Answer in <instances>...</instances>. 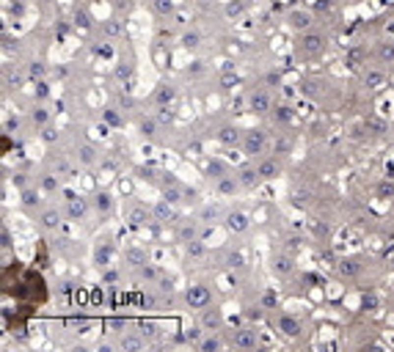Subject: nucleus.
Returning <instances> with one entry per match:
<instances>
[{"instance_id":"1","label":"nucleus","mask_w":394,"mask_h":352,"mask_svg":"<svg viewBox=\"0 0 394 352\" xmlns=\"http://www.w3.org/2000/svg\"><path fill=\"white\" fill-rule=\"evenodd\" d=\"M185 303H188V308L204 311L207 305L212 303V292L207 289L204 283H196V286H188V292H185Z\"/></svg>"},{"instance_id":"2","label":"nucleus","mask_w":394,"mask_h":352,"mask_svg":"<svg viewBox=\"0 0 394 352\" xmlns=\"http://www.w3.org/2000/svg\"><path fill=\"white\" fill-rule=\"evenodd\" d=\"M243 149H246L248 157H256V154H262V149H265V132H259V130L246 132V138H243Z\"/></svg>"},{"instance_id":"3","label":"nucleus","mask_w":394,"mask_h":352,"mask_svg":"<svg viewBox=\"0 0 394 352\" xmlns=\"http://www.w3.org/2000/svg\"><path fill=\"white\" fill-rule=\"evenodd\" d=\"M232 344L240 347V350H253V347L259 344V338H256V330H251V327H240V330H234Z\"/></svg>"},{"instance_id":"4","label":"nucleus","mask_w":394,"mask_h":352,"mask_svg":"<svg viewBox=\"0 0 394 352\" xmlns=\"http://www.w3.org/2000/svg\"><path fill=\"white\" fill-rule=\"evenodd\" d=\"M256 173H259V179H276L279 173H281V165H279V160L273 157H262L256 162Z\"/></svg>"},{"instance_id":"5","label":"nucleus","mask_w":394,"mask_h":352,"mask_svg":"<svg viewBox=\"0 0 394 352\" xmlns=\"http://www.w3.org/2000/svg\"><path fill=\"white\" fill-rule=\"evenodd\" d=\"M323 47H325V36L309 33V30L301 36V50L303 53H311V55H314V53H323Z\"/></svg>"},{"instance_id":"6","label":"nucleus","mask_w":394,"mask_h":352,"mask_svg":"<svg viewBox=\"0 0 394 352\" xmlns=\"http://www.w3.org/2000/svg\"><path fill=\"white\" fill-rule=\"evenodd\" d=\"M248 226H251V220H248L246 212H229V215H226V228L234 231V234H243Z\"/></svg>"},{"instance_id":"7","label":"nucleus","mask_w":394,"mask_h":352,"mask_svg":"<svg viewBox=\"0 0 394 352\" xmlns=\"http://www.w3.org/2000/svg\"><path fill=\"white\" fill-rule=\"evenodd\" d=\"M279 330L287 333V336H298L301 333V319L292 317V314H281L279 317Z\"/></svg>"},{"instance_id":"8","label":"nucleus","mask_w":394,"mask_h":352,"mask_svg":"<svg viewBox=\"0 0 394 352\" xmlns=\"http://www.w3.org/2000/svg\"><path fill=\"white\" fill-rule=\"evenodd\" d=\"M251 110H253V113H268V110H270L268 91H256V94H251Z\"/></svg>"},{"instance_id":"9","label":"nucleus","mask_w":394,"mask_h":352,"mask_svg":"<svg viewBox=\"0 0 394 352\" xmlns=\"http://www.w3.org/2000/svg\"><path fill=\"white\" fill-rule=\"evenodd\" d=\"M152 215H155V220H160V223H169V220H174V209H171V204L166 198L163 201H157L155 204V209H152Z\"/></svg>"},{"instance_id":"10","label":"nucleus","mask_w":394,"mask_h":352,"mask_svg":"<svg viewBox=\"0 0 394 352\" xmlns=\"http://www.w3.org/2000/svg\"><path fill=\"white\" fill-rule=\"evenodd\" d=\"M201 327H207V330H218L221 327V314L215 308H210V305H207L204 314H201Z\"/></svg>"},{"instance_id":"11","label":"nucleus","mask_w":394,"mask_h":352,"mask_svg":"<svg viewBox=\"0 0 394 352\" xmlns=\"http://www.w3.org/2000/svg\"><path fill=\"white\" fill-rule=\"evenodd\" d=\"M289 25L295 30H309L311 28V14H306V11H292V14H289Z\"/></svg>"},{"instance_id":"12","label":"nucleus","mask_w":394,"mask_h":352,"mask_svg":"<svg viewBox=\"0 0 394 352\" xmlns=\"http://www.w3.org/2000/svg\"><path fill=\"white\" fill-rule=\"evenodd\" d=\"M240 179H234V176H229V173H224V176H218V193L221 195H232L234 190H237Z\"/></svg>"},{"instance_id":"13","label":"nucleus","mask_w":394,"mask_h":352,"mask_svg":"<svg viewBox=\"0 0 394 352\" xmlns=\"http://www.w3.org/2000/svg\"><path fill=\"white\" fill-rule=\"evenodd\" d=\"M218 138H221V143H226V146H232V143H237V140H240V132L234 130V127H221V132H218Z\"/></svg>"},{"instance_id":"14","label":"nucleus","mask_w":394,"mask_h":352,"mask_svg":"<svg viewBox=\"0 0 394 352\" xmlns=\"http://www.w3.org/2000/svg\"><path fill=\"white\" fill-rule=\"evenodd\" d=\"M69 215H72V220H80L85 215V201L83 198H72L69 201Z\"/></svg>"},{"instance_id":"15","label":"nucleus","mask_w":394,"mask_h":352,"mask_svg":"<svg viewBox=\"0 0 394 352\" xmlns=\"http://www.w3.org/2000/svg\"><path fill=\"white\" fill-rule=\"evenodd\" d=\"M121 350H133V352L143 350V338L141 336H124L121 338Z\"/></svg>"},{"instance_id":"16","label":"nucleus","mask_w":394,"mask_h":352,"mask_svg":"<svg viewBox=\"0 0 394 352\" xmlns=\"http://www.w3.org/2000/svg\"><path fill=\"white\" fill-rule=\"evenodd\" d=\"M256 179H259L256 168H243V171H240V185L251 187V185H256Z\"/></svg>"},{"instance_id":"17","label":"nucleus","mask_w":394,"mask_h":352,"mask_svg":"<svg viewBox=\"0 0 394 352\" xmlns=\"http://www.w3.org/2000/svg\"><path fill=\"white\" fill-rule=\"evenodd\" d=\"M243 264H246V253H243V250H232V253L226 256V267H243Z\"/></svg>"},{"instance_id":"18","label":"nucleus","mask_w":394,"mask_h":352,"mask_svg":"<svg viewBox=\"0 0 394 352\" xmlns=\"http://www.w3.org/2000/svg\"><path fill=\"white\" fill-rule=\"evenodd\" d=\"M42 223H44V228H56L58 223H61V215H58L56 209H47V212L42 215Z\"/></svg>"},{"instance_id":"19","label":"nucleus","mask_w":394,"mask_h":352,"mask_svg":"<svg viewBox=\"0 0 394 352\" xmlns=\"http://www.w3.org/2000/svg\"><path fill=\"white\" fill-rule=\"evenodd\" d=\"M359 262H353V259H347V262H342V264H339V272H342V275H359Z\"/></svg>"},{"instance_id":"20","label":"nucleus","mask_w":394,"mask_h":352,"mask_svg":"<svg viewBox=\"0 0 394 352\" xmlns=\"http://www.w3.org/2000/svg\"><path fill=\"white\" fill-rule=\"evenodd\" d=\"M127 262L130 264H135V267H141V264H146V253L143 250H127Z\"/></svg>"},{"instance_id":"21","label":"nucleus","mask_w":394,"mask_h":352,"mask_svg":"<svg viewBox=\"0 0 394 352\" xmlns=\"http://www.w3.org/2000/svg\"><path fill=\"white\" fill-rule=\"evenodd\" d=\"M80 162H83V165H91L94 160H97V154H94V149L91 146H80Z\"/></svg>"},{"instance_id":"22","label":"nucleus","mask_w":394,"mask_h":352,"mask_svg":"<svg viewBox=\"0 0 394 352\" xmlns=\"http://www.w3.org/2000/svg\"><path fill=\"white\" fill-rule=\"evenodd\" d=\"M94 204H97V209H99V212H108V209L113 207V198H111V195H108V193H99Z\"/></svg>"},{"instance_id":"23","label":"nucleus","mask_w":394,"mask_h":352,"mask_svg":"<svg viewBox=\"0 0 394 352\" xmlns=\"http://www.w3.org/2000/svg\"><path fill=\"white\" fill-rule=\"evenodd\" d=\"M146 209H141V207H135L133 212H130V223H135V226H141V223H146Z\"/></svg>"},{"instance_id":"24","label":"nucleus","mask_w":394,"mask_h":352,"mask_svg":"<svg viewBox=\"0 0 394 352\" xmlns=\"http://www.w3.org/2000/svg\"><path fill=\"white\" fill-rule=\"evenodd\" d=\"M171 99H174V88H171V85H160V91H157V102L166 105V102H171Z\"/></svg>"},{"instance_id":"25","label":"nucleus","mask_w":394,"mask_h":352,"mask_svg":"<svg viewBox=\"0 0 394 352\" xmlns=\"http://www.w3.org/2000/svg\"><path fill=\"white\" fill-rule=\"evenodd\" d=\"M221 347V341L215 336H210V338H204V341H198V350L201 352H212V350H218Z\"/></svg>"},{"instance_id":"26","label":"nucleus","mask_w":394,"mask_h":352,"mask_svg":"<svg viewBox=\"0 0 394 352\" xmlns=\"http://www.w3.org/2000/svg\"><path fill=\"white\" fill-rule=\"evenodd\" d=\"M273 116H276V121H289L292 110H289L287 105H279V108H273Z\"/></svg>"},{"instance_id":"27","label":"nucleus","mask_w":394,"mask_h":352,"mask_svg":"<svg viewBox=\"0 0 394 352\" xmlns=\"http://www.w3.org/2000/svg\"><path fill=\"white\" fill-rule=\"evenodd\" d=\"M378 58H380L383 63H386V61H394V44H380Z\"/></svg>"},{"instance_id":"28","label":"nucleus","mask_w":394,"mask_h":352,"mask_svg":"<svg viewBox=\"0 0 394 352\" xmlns=\"http://www.w3.org/2000/svg\"><path fill=\"white\" fill-rule=\"evenodd\" d=\"M276 272H292V262H289L287 256H279V259H276Z\"/></svg>"},{"instance_id":"29","label":"nucleus","mask_w":394,"mask_h":352,"mask_svg":"<svg viewBox=\"0 0 394 352\" xmlns=\"http://www.w3.org/2000/svg\"><path fill=\"white\" fill-rule=\"evenodd\" d=\"M378 195H380V198H394V185H392V182H380V185H378Z\"/></svg>"},{"instance_id":"30","label":"nucleus","mask_w":394,"mask_h":352,"mask_svg":"<svg viewBox=\"0 0 394 352\" xmlns=\"http://www.w3.org/2000/svg\"><path fill=\"white\" fill-rule=\"evenodd\" d=\"M155 11L157 14H171V11H174V3H171V0H155Z\"/></svg>"},{"instance_id":"31","label":"nucleus","mask_w":394,"mask_h":352,"mask_svg":"<svg viewBox=\"0 0 394 352\" xmlns=\"http://www.w3.org/2000/svg\"><path fill=\"white\" fill-rule=\"evenodd\" d=\"M198 42H201V36H198V33H185V36H182V44H185L188 50L198 47Z\"/></svg>"},{"instance_id":"32","label":"nucleus","mask_w":394,"mask_h":352,"mask_svg":"<svg viewBox=\"0 0 394 352\" xmlns=\"http://www.w3.org/2000/svg\"><path fill=\"white\" fill-rule=\"evenodd\" d=\"M179 195H182V193H179V187H176V185H171L169 190L163 193V198L169 201V204H176V201H179Z\"/></svg>"},{"instance_id":"33","label":"nucleus","mask_w":394,"mask_h":352,"mask_svg":"<svg viewBox=\"0 0 394 352\" xmlns=\"http://www.w3.org/2000/svg\"><path fill=\"white\" fill-rule=\"evenodd\" d=\"M188 253L193 256V259H198V256L204 253V248H201V242H193V240H190V242H188Z\"/></svg>"},{"instance_id":"34","label":"nucleus","mask_w":394,"mask_h":352,"mask_svg":"<svg viewBox=\"0 0 394 352\" xmlns=\"http://www.w3.org/2000/svg\"><path fill=\"white\" fill-rule=\"evenodd\" d=\"M22 204H25V207H36V204H39L33 190H25V193H22Z\"/></svg>"},{"instance_id":"35","label":"nucleus","mask_w":394,"mask_h":352,"mask_svg":"<svg viewBox=\"0 0 394 352\" xmlns=\"http://www.w3.org/2000/svg\"><path fill=\"white\" fill-rule=\"evenodd\" d=\"M97 262L105 267V264H111V248H99L97 250Z\"/></svg>"},{"instance_id":"36","label":"nucleus","mask_w":394,"mask_h":352,"mask_svg":"<svg viewBox=\"0 0 394 352\" xmlns=\"http://www.w3.org/2000/svg\"><path fill=\"white\" fill-rule=\"evenodd\" d=\"M47 110H42V108H36V110H33V121H36V124H47Z\"/></svg>"},{"instance_id":"37","label":"nucleus","mask_w":394,"mask_h":352,"mask_svg":"<svg viewBox=\"0 0 394 352\" xmlns=\"http://www.w3.org/2000/svg\"><path fill=\"white\" fill-rule=\"evenodd\" d=\"M221 83H224V88H232V85H237V75H232V72H226Z\"/></svg>"},{"instance_id":"38","label":"nucleus","mask_w":394,"mask_h":352,"mask_svg":"<svg viewBox=\"0 0 394 352\" xmlns=\"http://www.w3.org/2000/svg\"><path fill=\"white\" fill-rule=\"evenodd\" d=\"M380 80H383L380 72H369V75H366V83H369V85H380Z\"/></svg>"},{"instance_id":"39","label":"nucleus","mask_w":394,"mask_h":352,"mask_svg":"<svg viewBox=\"0 0 394 352\" xmlns=\"http://www.w3.org/2000/svg\"><path fill=\"white\" fill-rule=\"evenodd\" d=\"M364 308H366V311H375V308H378V297H375V295L364 297Z\"/></svg>"},{"instance_id":"40","label":"nucleus","mask_w":394,"mask_h":352,"mask_svg":"<svg viewBox=\"0 0 394 352\" xmlns=\"http://www.w3.org/2000/svg\"><path fill=\"white\" fill-rule=\"evenodd\" d=\"M42 75H44L42 63H30V77H42Z\"/></svg>"},{"instance_id":"41","label":"nucleus","mask_w":394,"mask_h":352,"mask_svg":"<svg viewBox=\"0 0 394 352\" xmlns=\"http://www.w3.org/2000/svg\"><path fill=\"white\" fill-rule=\"evenodd\" d=\"M141 132H143V135H155V121H143Z\"/></svg>"},{"instance_id":"42","label":"nucleus","mask_w":394,"mask_h":352,"mask_svg":"<svg viewBox=\"0 0 394 352\" xmlns=\"http://www.w3.org/2000/svg\"><path fill=\"white\" fill-rule=\"evenodd\" d=\"M75 20H78V25H83V28H88V25H91V22H88V14H85V11H78V17H75Z\"/></svg>"},{"instance_id":"43","label":"nucleus","mask_w":394,"mask_h":352,"mask_svg":"<svg viewBox=\"0 0 394 352\" xmlns=\"http://www.w3.org/2000/svg\"><path fill=\"white\" fill-rule=\"evenodd\" d=\"M243 11V3H229L226 6V14H240Z\"/></svg>"},{"instance_id":"44","label":"nucleus","mask_w":394,"mask_h":352,"mask_svg":"<svg viewBox=\"0 0 394 352\" xmlns=\"http://www.w3.org/2000/svg\"><path fill=\"white\" fill-rule=\"evenodd\" d=\"M105 30H108V33H111V36L121 33V28H119V25H116V22H108V25H105Z\"/></svg>"},{"instance_id":"45","label":"nucleus","mask_w":394,"mask_h":352,"mask_svg":"<svg viewBox=\"0 0 394 352\" xmlns=\"http://www.w3.org/2000/svg\"><path fill=\"white\" fill-rule=\"evenodd\" d=\"M42 185H44V190H56V187H58V182L53 179V176H47V179H44Z\"/></svg>"},{"instance_id":"46","label":"nucleus","mask_w":394,"mask_h":352,"mask_svg":"<svg viewBox=\"0 0 394 352\" xmlns=\"http://www.w3.org/2000/svg\"><path fill=\"white\" fill-rule=\"evenodd\" d=\"M138 333H141V336H152V333H155V327H152L149 322H143V325H141V330H138Z\"/></svg>"},{"instance_id":"47","label":"nucleus","mask_w":394,"mask_h":352,"mask_svg":"<svg viewBox=\"0 0 394 352\" xmlns=\"http://www.w3.org/2000/svg\"><path fill=\"white\" fill-rule=\"evenodd\" d=\"M179 237H182V240H188V242H190V240H193V228H188V226H185L182 231H179Z\"/></svg>"},{"instance_id":"48","label":"nucleus","mask_w":394,"mask_h":352,"mask_svg":"<svg viewBox=\"0 0 394 352\" xmlns=\"http://www.w3.org/2000/svg\"><path fill=\"white\" fill-rule=\"evenodd\" d=\"M36 94H39V97H47V83H39V85H36Z\"/></svg>"},{"instance_id":"49","label":"nucleus","mask_w":394,"mask_h":352,"mask_svg":"<svg viewBox=\"0 0 394 352\" xmlns=\"http://www.w3.org/2000/svg\"><path fill=\"white\" fill-rule=\"evenodd\" d=\"M268 83H270V85L279 83V75H276V72H270V75H268Z\"/></svg>"}]
</instances>
